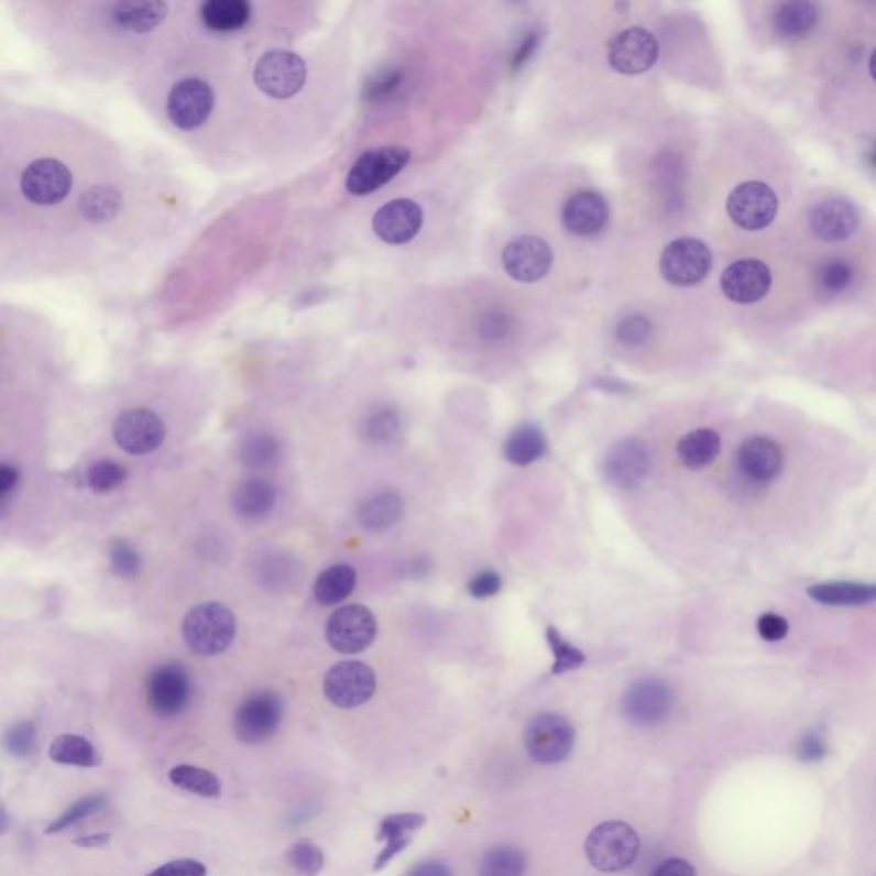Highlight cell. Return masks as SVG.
Here are the masks:
<instances>
[{"mask_svg":"<svg viewBox=\"0 0 876 876\" xmlns=\"http://www.w3.org/2000/svg\"><path fill=\"white\" fill-rule=\"evenodd\" d=\"M653 331V324L644 316H631L616 327V339L623 347H640Z\"/></svg>","mask_w":876,"mask_h":876,"instance_id":"obj_47","label":"cell"},{"mask_svg":"<svg viewBox=\"0 0 876 876\" xmlns=\"http://www.w3.org/2000/svg\"><path fill=\"white\" fill-rule=\"evenodd\" d=\"M610 219L606 199L596 190H577L561 209V223L569 233L591 239L603 233Z\"/></svg>","mask_w":876,"mask_h":876,"instance_id":"obj_20","label":"cell"},{"mask_svg":"<svg viewBox=\"0 0 876 876\" xmlns=\"http://www.w3.org/2000/svg\"><path fill=\"white\" fill-rule=\"evenodd\" d=\"M811 233L822 242H844L856 233L859 227V212L856 206L846 199H825L808 216Z\"/></svg>","mask_w":876,"mask_h":876,"instance_id":"obj_22","label":"cell"},{"mask_svg":"<svg viewBox=\"0 0 876 876\" xmlns=\"http://www.w3.org/2000/svg\"><path fill=\"white\" fill-rule=\"evenodd\" d=\"M208 869L202 863L193 859V857H184V859H175V862L166 863L154 869L147 876H206Z\"/></svg>","mask_w":876,"mask_h":876,"instance_id":"obj_51","label":"cell"},{"mask_svg":"<svg viewBox=\"0 0 876 876\" xmlns=\"http://www.w3.org/2000/svg\"><path fill=\"white\" fill-rule=\"evenodd\" d=\"M427 819L421 813H397V815L385 817L379 826V841H385V847L375 859L373 869H384L388 863L393 862L397 854L406 851L412 844L413 834L425 825Z\"/></svg>","mask_w":876,"mask_h":876,"instance_id":"obj_24","label":"cell"},{"mask_svg":"<svg viewBox=\"0 0 876 876\" xmlns=\"http://www.w3.org/2000/svg\"><path fill=\"white\" fill-rule=\"evenodd\" d=\"M212 107H215V92L211 86L196 77L177 83L169 91L166 103L169 120L180 131L199 129L211 116Z\"/></svg>","mask_w":876,"mask_h":876,"instance_id":"obj_14","label":"cell"},{"mask_svg":"<svg viewBox=\"0 0 876 876\" xmlns=\"http://www.w3.org/2000/svg\"><path fill=\"white\" fill-rule=\"evenodd\" d=\"M128 478V471L119 462L100 461L88 471V484L92 492L107 493L119 489Z\"/></svg>","mask_w":876,"mask_h":876,"instance_id":"obj_45","label":"cell"},{"mask_svg":"<svg viewBox=\"0 0 876 876\" xmlns=\"http://www.w3.org/2000/svg\"><path fill=\"white\" fill-rule=\"evenodd\" d=\"M110 841H112V835L110 834H91L76 839L74 844H76L77 847H83V850H95V847L107 846Z\"/></svg>","mask_w":876,"mask_h":876,"instance_id":"obj_58","label":"cell"},{"mask_svg":"<svg viewBox=\"0 0 876 876\" xmlns=\"http://www.w3.org/2000/svg\"><path fill=\"white\" fill-rule=\"evenodd\" d=\"M112 572L122 579H134L141 570V557L128 541H113L110 546Z\"/></svg>","mask_w":876,"mask_h":876,"instance_id":"obj_46","label":"cell"},{"mask_svg":"<svg viewBox=\"0 0 876 876\" xmlns=\"http://www.w3.org/2000/svg\"><path fill=\"white\" fill-rule=\"evenodd\" d=\"M408 876H453L449 866L440 862H425L416 865Z\"/></svg>","mask_w":876,"mask_h":876,"instance_id":"obj_57","label":"cell"},{"mask_svg":"<svg viewBox=\"0 0 876 876\" xmlns=\"http://www.w3.org/2000/svg\"><path fill=\"white\" fill-rule=\"evenodd\" d=\"M377 637V620L369 607L348 604L332 613L327 622L326 638L341 654H358L372 646Z\"/></svg>","mask_w":876,"mask_h":876,"instance_id":"obj_9","label":"cell"},{"mask_svg":"<svg viewBox=\"0 0 876 876\" xmlns=\"http://www.w3.org/2000/svg\"><path fill=\"white\" fill-rule=\"evenodd\" d=\"M675 705V693L668 683L657 678H643L627 688L622 709L635 726L653 727L665 723Z\"/></svg>","mask_w":876,"mask_h":876,"instance_id":"obj_10","label":"cell"},{"mask_svg":"<svg viewBox=\"0 0 876 876\" xmlns=\"http://www.w3.org/2000/svg\"><path fill=\"white\" fill-rule=\"evenodd\" d=\"M113 437L125 452L141 456L162 447L166 428L156 413L150 409H129L116 419Z\"/></svg>","mask_w":876,"mask_h":876,"instance_id":"obj_17","label":"cell"},{"mask_svg":"<svg viewBox=\"0 0 876 876\" xmlns=\"http://www.w3.org/2000/svg\"><path fill=\"white\" fill-rule=\"evenodd\" d=\"M168 14V6L165 2H116L108 9L110 23L117 30L125 33L143 35L150 33L154 28H158Z\"/></svg>","mask_w":876,"mask_h":876,"instance_id":"obj_25","label":"cell"},{"mask_svg":"<svg viewBox=\"0 0 876 876\" xmlns=\"http://www.w3.org/2000/svg\"><path fill=\"white\" fill-rule=\"evenodd\" d=\"M399 416L394 409L381 408L363 419V435L372 442H391L399 434Z\"/></svg>","mask_w":876,"mask_h":876,"instance_id":"obj_42","label":"cell"},{"mask_svg":"<svg viewBox=\"0 0 876 876\" xmlns=\"http://www.w3.org/2000/svg\"><path fill=\"white\" fill-rule=\"evenodd\" d=\"M252 18V6L245 0H209L200 8V20L209 30L237 31Z\"/></svg>","mask_w":876,"mask_h":876,"instance_id":"obj_30","label":"cell"},{"mask_svg":"<svg viewBox=\"0 0 876 876\" xmlns=\"http://www.w3.org/2000/svg\"><path fill=\"white\" fill-rule=\"evenodd\" d=\"M403 81V74L399 70H387V73L379 74L366 83L365 98L369 100H382L387 98L399 88Z\"/></svg>","mask_w":876,"mask_h":876,"instance_id":"obj_48","label":"cell"},{"mask_svg":"<svg viewBox=\"0 0 876 876\" xmlns=\"http://www.w3.org/2000/svg\"><path fill=\"white\" fill-rule=\"evenodd\" d=\"M536 45H538V35H536V33H530V35L526 36V40L521 43L519 48H517V52L514 54V58H512V67H514L515 70L521 69V67L526 64L527 58L535 52Z\"/></svg>","mask_w":876,"mask_h":876,"instance_id":"obj_56","label":"cell"},{"mask_svg":"<svg viewBox=\"0 0 876 876\" xmlns=\"http://www.w3.org/2000/svg\"><path fill=\"white\" fill-rule=\"evenodd\" d=\"M508 331H511V319L502 311H493V314L484 316L480 322V335L489 341L504 339Z\"/></svg>","mask_w":876,"mask_h":876,"instance_id":"obj_53","label":"cell"},{"mask_svg":"<svg viewBox=\"0 0 876 876\" xmlns=\"http://www.w3.org/2000/svg\"><path fill=\"white\" fill-rule=\"evenodd\" d=\"M146 696L154 714L162 718L180 714L193 696L189 671L180 663L158 666L147 678Z\"/></svg>","mask_w":876,"mask_h":876,"instance_id":"obj_12","label":"cell"},{"mask_svg":"<svg viewBox=\"0 0 876 876\" xmlns=\"http://www.w3.org/2000/svg\"><path fill=\"white\" fill-rule=\"evenodd\" d=\"M796 755L801 762H807V764H815V762L822 760L826 755L825 738L817 731H810V733L804 734L798 746H796Z\"/></svg>","mask_w":876,"mask_h":876,"instance_id":"obj_49","label":"cell"},{"mask_svg":"<svg viewBox=\"0 0 876 876\" xmlns=\"http://www.w3.org/2000/svg\"><path fill=\"white\" fill-rule=\"evenodd\" d=\"M254 81L262 92L276 100L295 97L307 81V66L288 51H271L259 58Z\"/></svg>","mask_w":876,"mask_h":876,"instance_id":"obj_7","label":"cell"},{"mask_svg":"<svg viewBox=\"0 0 876 876\" xmlns=\"http://www.w3.org/2000/svg\"><path fill=\"white\" fill-rule=\"evenodd\" d=\"M527 869V857L523 850L515 846H495L481 857L478 876H524Z\"/></svg>","mask_w":876,"mask_h":876,"instance_id":"obj_35","label":"cell"},{"mask_svg":"<svg viewBox=\"0 0 876 876\" xmlns=\"http://www.w3.org/2000/svg\"><path fill=\"white\" fill-rule=\"evenodd\" d=\"M237 634V620L230 607L221 603L194 606L182 623V635L190 650L199 656L225 653Z\"/></svg>","mask_w":876,"mask_h":876,"instance_id":"obj_1","label":"cell"},{"mask_svg":"<svg viewBox=\"0 0 876 876\" xmlns=\"http://www.w3.org/2000/svg\"><path fill=\"white\" fill-rule=\"evenodd\" d=\"M20 481V471L11 464H0V502L15 489Z\"/></svg>","mask_w":876,"mask_h":876,"instance_id":"obj_55","label":"cell"},{"mask_svg":"<svg viewBox=\"0 0 876 876\" xmlns=\"http://www.w3.org/2000/svg\"><path fill=\"white\" fill-rule=\"evenodd\" d=\"M779 200L773 187L764 182H745L734 187L727 197L726 211L731 221L743 230L758 231L776 219Z\"/></svg>","mask_w":876,"mask_h":876,"instance_id":"obj_11","label":"cell"},{"mask_svg":"<svg viewBox=\"0 0 876 876\" xmlns=\"http://www.w3.org/2000/svg\"><path fill=\"white\" fill-rule=\"evenodd\" d=\"M712 267V252L702 240L678 239L672 240L663 250L659 270L669 285L696 286L708 277Z\"/></svg>","mask_w":876,"mask_h":876,"instance_id":"obj_6","label":"cell"},{"mask_svg":"<svg viewBox=\"0 0 876 876\" xmlns=\"http://www.w3.org/2000/svg\"><path fill=\"white\" fill-rule=\"evenodd\" d=\"M545 435L535 425H523L508 435L504 446L505 459L515 466H529L546 453Z\"/></svg>","mask_w":876,"mask_h":876,"instance_id":"obj_33","label":"cell"},{"mask_svg":"<svg viewBox=\"0 0 876 876\" xmlns=\"http://www.w3.org/2000/svg\"><path fill=\"white\" fill-rule=\"evenodd\" d=\"M721 452V437L711 428H699L680 438L678 459L688 469H702L714 462Z\"/></svg>","mask_w":876,"mask_h":876,"instance_id":"obj_29","label":"cell"},{"mask_svg":"<svg viewBox=\"0 0 876 876\" xmlns=\"http://www.w3.org/2000/svg\"><path fill=\"white\" fill-rule=\"evenodd\" d=\"M817 20H819V12H817L815 4L804 2V0H791L776 9L774 28L779 35L786 36V39H800L815 28Z\"/></svg>","mask_w":876,"mask_h":876,"instance_id":"obj_31","label":"cell"},{"mask_svg":"<svg viewBox=\"0 0 876 876\" xmlns=\"http://www.w3.org/2000/svg\"><path fill=\"white\" fill-rule=\"evenodd\" d=\"M854 280L853 265L841 259H832L820 265L817 273V288L822 295L835 296L846 292Z\"/></svg>","mask_w":876,"mask_h":876,"instance_id":"obj_39","label":"cell"},{"mask_svg":"<svg viewBox=\"0 0 876 876\" xmlns=\"http://www.w3.org/2000/svg\"><path fill=\"white\" fill-rule=\"evenodd\" d=\"M584 850L588 862L600 872H623L637 859L640 839L628 823L610 820L589 832Z\"/></svg>","mask_w":876,"mask_h":876,"instance_id":"obj_2","label":"cell"},{"mask_svg":"<svg viewBox=\"0 0 876 876\" xmlns=\"http://www.w3.org/2000/svg\"><path fill=\"white\" fill-rule=\"evenodd\" d=\"M276 489L264 478H249L239 484L231 499L234 514L242 519H262L276 505Z\"/></svg>","mask_w":876,"mask_h":876,"instance_id":"obj_26","label":"cell"},{"mask_svg":"<svg viewBox=\"0 0 876 876\" xmlns=\"http://www.w3.org/2000/svg\"><path fill=\"white\" fill-rule=\"evenodd\" d=\"M659 58V42L649 30L632 26L607 45V62L616 73L637 76L653 69Z\"/></svg>","mask_w":876,"mask_h":876,"instance_id":"obj_13","label":"cell"},{"mask_svg":"<svg viewBox=\"0 0 876 876\" xmlns=\"http://www.w3.org/2000/svg\"><path fill=\"white\" fill-rule=\"evenodd\" d=\"M808 596L826 606H865L875 601L876 589L859 582H822L811 585Z\"/></svg>","mask_w":876,"mask_h":876,"instance_id":"obj_28","label":"cell"},{"mask_svg":"<svg viewBox=\"0 0 876 876\" xmlns=\"http://www.w3.org/2000/svg\"><path fill=\"white\" fill-rule=\"evenodd\" d=\"M424 225V211L412 199H394L373 216V231L388 245L412 242Z\"/></svg>","mask_w":876,"mask_h":876,"instance_id":"obj_21","label":"cell"},{"mask_svg":"<svg viewBox=\"0 0 876 876\" xmlns=\"http://www.w3.org/2000/svg\"><path fill=\"white\" fill-rule=\"evenodd\" d=\"M546 640L550 644L555 656V665L554 669H551V675H563V672L572 671V669L581 668V666L584 665V653L573 647L572 644L567 643L566 638L561 637L557 628L548 627V631H546Z\"/></svg>","mask_w":876,"mask_h":876,"instance_id":"obj_41","label":"cell"},{"mask_svg":"<svg viewBox=\"0 0 876 876\" xmlns=\"http://www.w3.org/2000/svg\"><path fill=\"white\" fill-rule=\"evenodd\" d=\"M758 635H760L767 643H777L788 635L789 623L785 616L776 615V613H765L758 618L757 623Z\"/></svg>","mask_w":876,"mask_h":876,"instance_id":"obj_52","label":"cell"},{"mask_svg":"<svg viewBox=\"0 0 876 876\" xmlns=\"http://www.w3.org/2000/svg\"><path fill=\"white\" fill-rule=\"evenodd\" d=\"M9 829H11V817H9L4 804L0 803V837H2Z\"/></svg>","mask_w":876,"mask_h":876,"instance_id":"obj_59","label":"cell"},{"mask_svg":"<svg viewBox=\"0 0 876 876\" xmlns=\"http://www.w3.org/2000/svg\"><path fill=\"white\" fill-rule=\"evenodd\" d=\"M36 738H39V734H36L35 724L23 721L6 731L2 745L12 757L28 758L35 752Z\"/></svg>","mask_w":876,"mask_h":876,"instance_id":"obj_44","label":"cell"},{"mask_svg":"<svg viewBox=\"0 0 876 876\" xmlns=\"http://www.w3.org/2000/svg\"><path fill=\"white\" fill-rule=\"evenodd\" d=\"M281 444L274 435L258 431L240 446V461L250 469H267L280 461Z\"/></svg>","mask_w":876,"mask_h":876,"instance_id":"obj_37","label":"cell"},{"mask_svg":"<svg viewBox=\"0 0 876 876\" xmlns=\"http://www.w3.org/2000/svg\"><path fill=\"white\" fill-rule=\"evenodd\" d=\"M468 589L471 596L477 600H486V598L495 596L496 592L502 589V577L495 570H483L469 581Z\"/></svg>","mask_w":876,"mask_h":876,"instance_id":"obj_50","label":"cell"},{"mask_svg":"<svg viewBox=\"0 0 876 876\" xmlns=\"http://www.w3.org/2000/svg\"><path fill=\"white\" fill-rule=\"evenodd\" d=\"M375 688V672L362 661L338 663L324 677V696L339 709L360 708L372 699Z\"/></svg>","mask_w":876,"mask_h":876,"instance_id":"obj_8","label":"cell"},{"mask_svg":"<svg viewBox=\"0 0 876 876\" xmlns=\"http://www.w3.org/2000/svg\"><path fill=\"white\" fill-rule=\"evenodd\" d=\"M70 189H73L70 169L54 158L36 160L28 165L21 177V190L33 205H58L69 196Z\"/></svg>","mask_w":876,"mask_h":876,"instance_id":"obj_15","label":"cell"},{"mask_svg":"<svg viewBox=\"0 0 876 876\" xmlns=\"http://www.w3.org/2000/svg\"><path fill=\"white\" fill-rule=\"evenodd\" d=\"M288 863L300 876H317L324 868V853L314 842L300 841L288 851Z\"/></svg>","mask_w":876,"mask_h":876,"instance_id":"obj_43","label":"cell"},{"mask_svg":"<svg viewBox=\"0 0 876 876\" xmlns=\"http://www.w3.org/2000/svg\"><path fill=\"white\" fill-rule=\"evenodd\" d=\"M504 270L519 283H536L550 273L554 265L551 247L533 234H523L512 240L502 254Z\"/></svg>","mask_w":876,"mask_h":876,"instance_id":"obj_16","label":"cell"},{"mask_svg":"<svg viewBox=\"0 0 876 876\" xmlns=\"http://www.w3.org/2000/svg\"><path fill=\"white\" fill-rule=\"evenodd\" d=\"M354 585H357V570L347 563H338L320 573L314 585V596L324 606H336L350 596Z\"/></svg>","mask_w":876,"mask_h":876,"instance_id":"obj_32","label":"cell"},{"mask_svg":"<svg viewBox=\"0 0 876 876\" xmlns=\"http://www.w3.org/2000/svg\"><path fill=\"white\" fill-rule=\"evenodd\" d=\"M81 215L89 223H105L116 218L122 208V196L108 185H97L81 197Z\"/></svg>","mask_w":876,"mask_h":876,"instance_id":"obj_36","label":"cell"},{"mask_svg":"<svg viewBox=\"0 0 876 876\" xmlns=\"http://www.w3.org/2000/svg\"><path fill=\"white\" fill-rule=\"evenodd\" d=\"M738 464L749 480L769 483L782 471L785 453L773 438L752 437L740 447Z\"/></svg>","mask_w":876,"mask_h":876,"instance_id":"obj_23","label":"cell"},{"mask_svg":"<svg viewBox=\"0 0 876 876\" xmlns=\"http://www.w3.org/2000/svg\"><path fill=\"white\" fill-rule=\"evenodd\" d=\"M283 719V700L273 690L250 693L234 712L233 731L237 740L249 745L270 740Z\"/></svg>","mask_w":876,"mask_h":876,"instance_id":"obj_5","label":"cell"},{"mask_svg":"<svg viewBox=\"0 0 876 876\" xmlns=\"http://www.w3.org/2000/svg\"><path fill=\"white\" fill-rule=\"evenodd\" d=\"M172 785L202 798H218L221 795V782L215 774L199 769L194 765H177L168 774Z\"/></svg>","mask_w":876,"mask_h":876,"instance_id":"obj_38","label":"cell"},{"mask_svg":"<svg viewBox=\"0 0 876 876\" xmlns=\"http://www.w3.org/2000/svg\"><path fill=\"white\" fill-rule=\"evenodd\" d=\"M107 803L108 800L105 795L85 796L81 800L70 804L57 820H54L51 825L46 826L45 832L48 835H54L58 834V832L66 831L69 826L76 825L77 822H81V820L88 819V817L95 815L98 811L103 810Z\"/></svg>","mask_w":876,"mask_h":876,"instance_id":"obj_40","label":"cell"},{"mask_svg":"<svg viewBox=\"0 0 876 876\" xmlns=\"http://www.w3.org/2000/svg\"><path fill=\"white\" fill-rule=\"evenodd\" d=\"M650 471L649 450L637 438H625L607 450L603 474L616 489H637Z\"/></svg>","mask_w":876,"mask_h":876,"instance_id":"obj_18","label":"cell"},{"mask_svg":"<svg viewBox=\"0 0 876 876\" xmlns=\"http://www.w3.org/2000/svg\"><path fill=\"white\" fill-rule=\"evenodd\" d=\"M48 755H51L55 764L76 765V767H85V769H91V767H97L100 764V755H98L97 748L79 734H62V736H58L52 743Z\"/></svg>","mask_w":876,"mask_h":876,"instance_id":"obj_34","label":"cell"},{"mask_svg":"<svg viewBox=\"0 0 876 876\" xmlns=\"http://www.w3.org/2000/svg\"><path fill=\"white\" fill-rule=\"evenodd\" d=\"M770 286H773V273L769 265L758 259L733 262L721 276V289L733 304H757L767 296Z\"/></svg>","mask_w":876,"mask_h":876,"instance_id":"obj_19","label":"cell"},{"mask_svg":"<svg viewBox=\"0 0 876 876\" xmlns=\"http://www.w3.org/2000/svg\"><path fill=\"white\" fill-rule=\"evenodd\" d=\"M412 160L408 147L384 146L363 153L351 166L347 178L348 193L362 197L375 193L403 172Z\"/></svg>","mask_w":876,"mask_h":876,"instance_id":"obj_4","label":"cell"},{"mask_svg":"<svg viewBox=\"0 0 876 876\" xmlns=\"http://www.w3.org/2000/svg\"><path fill=\"white\" fill-rule=\"evenodd\" d=\"M650 876H697L696 868L680 857H669L657 865Z\"/></svg>","mask_w":876,"mask_h":876,"instance_id":"obj_54","label":"cell"},{"mask_svg":"<svg viewBox=\"0 0 876 876\" xmlns=\"http://www.w3.org/2000/svg\"><path fill=\"white\" fill-rule=\"evenodd\" d=\"M404 514V502L399 493L393 490H381L366 496L358 508V523L366 530L381 533L396 526Z\"/></svg>","mask_w":876,"mask_h":876,"instance_id":"obj_27","label":"cell"},{"mask_svg":"<svg viewBox=\"0 0 876 876\" xmlns=\"http://www.w3.org/2000/svg\"><path fill=\"white\" fill-rule=\"evenodd\" d=\"M527 755L543 765L560 764L576 745V730L569 719L554 712L536 715L524 733Z\"/></svg>","mask_w":876,"mask_h":876,"instance_id":"obj_3","label":"cell"}]
</instances>
